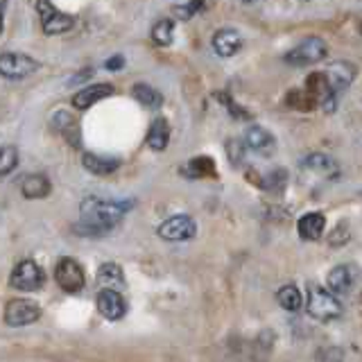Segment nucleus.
Listing matches in <instances>:
<instances>
[{"mask_svg": "<svg viewBox=\"0 0 362 362\" xmlns=\"http://www.w3.org/2000/svg\"><path fill=\"white\" fill-rule=\"evenodd\" d=\"M134 209L132 199H100V197H86L82 204H79V215H82V224L93 226V229L107 233L113 224H118L124 213Z\"/></svg>", "mask_w": 362, "mask_h": 362, "instance_id": "f257e3e1", "label": "nucleus"}, {"mask_svg": "<svg viewBox=\"0 0 362 362\" xmlns=\"http://www.w3.org/2000/svg\"><path fill=\"white\" fill-rule=\"evenodd\" d=\"M305 310L310 317H315L317 322H333L342 315V303L337 301V297L322 286H310L308 288V303Z\"/></svg>", "mask_w": 362, "mask_h": 362, "instance_id": "f03ea898", "label": "nucleus"}, {"mask_svg": "<svg viewBox=\"0 0 362 362\" xmlns=\"http://www.w3.org/2000/svg\"><path fill=\"white\" fill-rule=\"evenodd\" d=\"M328 52V45L324 39L320 37H308L303 39L297 48H292L288 54H286V62L290 66H313L317 62H322Z\"/></svg>", "mask_w": 362, "mask_h": 362, "instance_id": "7ed1b4c3", "label": "nucleus"}, {"mask_svg": "<svg viewBox=\"0 0 362 362\" xmlns=\"http://www.w3.org/2000/svg\"><path fill=\"white\" fill-rule=\"evenodd\" d=\"M9 283H11V288H16V290L37 292L45 286V274L34 260H23V263H18L14 272H11Z\"/></svg>", "mask_w": 362, "mask_h": 362, "instance_id": "20e7f679", "label": "nucleus"}, {"mask_svg": "<svg viewBox=\"0 0 362 362\" xmlns=\"http://www.w3.org/2000/svg\"><path fill=\"white\" fill-rule=\"evenodd\" d=\"M158 238H163L168 243H186L190 238H195L197 224L190 215H173L156 229Z\"/></svg>", "mask_w": 362, "mask_h": 362, "instance_id": "39448f33", "label": "nucleus"}, {"mask_svg": "<svg viewBox=\"0 0 362 362\" xmlns=\"http://www.w3.org/2000/svg\"><path fill=\"white\" fill-rule=\"evenodd\" d=\"M39 62L21 52H3L0 54V75L5 79H23L39 71Z\"/></svg>", "mask_w": 362, "mask_h": 362, "instance_id": "423d86ee", "label": "nucleus"}, {"mask_svg": "<svg viewBox=\"0 0 362 362\" xmlns=\"http://www.w3.org/2000/svg\"><path fill=\"white\" fill-rule=\"evenodd\" d=\"M39 317H41V305L32 299H14L5 308V324L14 328L34 324Z\"/></svg>", "mask_w": 362, "mask_h": 362, "instance_id": "0eeeda50", "label": "nucleus"}, {"mask_svg": "<svg viewBox=\"0 0 362 362\" xmlns=\"http://www.w3.org/2000/svg\"><path fill=\"white\" fill-rule=\"evenodd\" d=\"M54 279L59 283V288L66 292H79L84 288V272L79 267L77 260L73 258H62L54 267Z\"/></svg>", "mask_w": 362, "mask_h": 362, "instance_id": "6e6552de", "label": "nucleus"}, {"mask_svg": "<svg viewBox=\"0 0 362 362\" xmlns=\"http://www.w3.org/2000/svg\"><path fill=\"white\" fill-rule=\"evenodd\" d=\"M37 11L41 14V25L45 34H62L73 28L75 18L71 14H64L50 3H37Z\"/></svg>", "mask_w": 362, "mask_h": 362, "instance_id": "1a4fd4ad", "label": "nucleus"}, {"mask_svg": "<svg viewBox=\"0 0 362 362\" xmlns=\"http://www.w3.org/2000/svg\"><path fill=\"white\" fill-rule=\"evenodd\" d=\"M305 90L320 102V105L328 111H333L335 107V90L331 86V79L324 71H317V73H310L305 77Z\"/></svg>", "mask_w": 362, "mask_h": 362, "instance_id": "9d476101", "label": "nucleus"}, {"mask_svg": "<svg viewBox=\"0 0 362 362\" xmlns=\"http://www.w3.org/2000/svg\"><path fill=\"white\" fill-rule=\"evenodd\" d=\"M95 305H98L100 315L111 322L122 320L124 313H127V301H124L120 292H113V290H100Z\"/></svg>", "mask_w": 362, "mask_h": 362, "instance_id": "9b49d317", "label": "nucleus"}, {"mask_svg": "<svg viewBox=\"0 0 362 362\" xmlns=\"http://www.w3.org/2000/svg\"><path fill=\"white\" fill-rule=\"evenodd\" d=\"M245 145H247V150H252L260 156H269L276 150V139L265 127L252 124V127L245 132Z\"/></svg>", "mask_w": 362, "mask_h": 362, "instance_id": "f8f14e48", "label": "nucleus"}, {"mask_svg": "<svg viewBox=\"0 0 362 362\" xmlns=\"http://www.w3.org/2000/svg\"><path fill=\"white\" fill-rule=\"evenodd\" d=\"M113 93V86L111 84H90V86H84L79 88L77 93L73 95V107L79 109V111H86L93 105H98L100 100H105Z\"/></svg>", "mask_w": 362, "mask_h": 362, "instance_id": "ddd939ff", "label": "nucleus"}, {"mask_svg": "<svg viewBox=\"0 0 362 362\" xmlns=\"http://www.w3.org/2000/svg\"><path fill=\"white\" fill-rule=\"evenodd\" d=\"M52 127L64 136V141L73 147L82 145V132H79V122L68 111H57L52 118Z\"/></svg>", "mask_w": 362, "mask_h": 362, "instance_id": "4468645a", "label": "nucleus"}, {"mask_svg": "<svg viewBox=\"0 0 362 362\" xmlns=\"http://www.w3.org/2000/svg\"><path fill=\"white\" fill-rule=\"evenodd\" d=\"M243 48V37L231 28H222L213 34V50L220 57H233Z\"/></svg>", "mask_w": 362, "mask_h": 362, "instance_id": "2eb2a0df", "label": "nucleus"}, {"mask_svg": "<svg viewBox=\"0 0 362 362\" xmlns=\"http://www.w3.org/2000/svg\"><path fill=\"white\" fill-rule=\"evenodd\" d=\"M356 283V267L354 265H337L331 269V274L326 279V286L335 294H344L354 288Z\"/></svg>", "mask_w": 362, "mask_h": 362, "instance_id": "dca6fc26", "label": "nucleus"}, {"mask_svg": "<svg viewBox=\"0 0 362 362\" xmlns=\"http://www.w3.org/2000/svg\"><path fill=\"white\" fill-rule=\"evenodd\" d=\"M98 286L102 290H113V292L122 294V290L127 288V281H124V274H122L120 265H116V263L100 265V269H98Z\"/></svg>", "mask_w": 362, "mask_h": 362, "instance_id": "f3484780", "label": "nucleus"}, {"mask_svg": "<svg viewBox=\"0 0 362 362\" xmlns=\"http://www.w3.org/2000/svg\"><path fill=\"white\" fill-rule=\"evenodd\" d=\"M324 229H326V218H324V213H320V211L305 213L297 222V231H299V235L303 238V240H320Z\"/></svg>", "mask_w": 362, "mask_h": 362, "instance_id": "a211bd4d", "label": "nucleus"}, {"mask_svg": "<svg viewBox=\"0 0 362 362\" xmlns=\"http://www.w3.org/2000/svg\"><path fill=\"white\" fill-rule=\"evenodd\" d=\"M324 73L331 79V86L337 93V90H344L351 86V82H354V77H356V66L349 62H333Z\"/></svg>", "mask_w": 362, "mask_h": 362, "instance_id": "6ab92c4d", "label": "nucleus"}, {"mask_svg": "<svg viewBox=\"0 0 362 362\" xmlns=\"http://www.w3.org/2000/svg\"><path fill=\"white\" fill-rule=\"evenodd\" d=\"M82 163L88 170L90 175H98V177H107L111 173H116L120 168V158H113V156H102V154H90L86 152L82 156Z\"/></svg>", "mask_w": 362, "mask_h": 362, "instance_id": "aec40b11", "label": "nucleus"}, {"mask_svg": "<svg viewBox=\"0 0 362 362\" xmlns=\"http://www.w3.org/2000/svg\"><path fill=\"white\" fill-rule=\"evenodd\" d=\"M21 192L28 199H43L50 195V181L43 175H25L21 181Z\"/></svg>", "mask_w": 362, "mask_h": 362, "instance_id": "412c9836", "label": "nucleus"}, {"mask_svg": "<svg viewBox=\"0 0 362 362\" xmlns=\"http://www.w3.org/2000/svg\"><path fill=\"white\" fill-rule=\"evenodd\" d=\"M181 175L188 179H204V177H218V168L211 156H195L181 168Z\"/></svg>", "mask_w": 362, "mask_h": 362, "instance_id": "4be33fe9", "label": "nucleus"}, {"mask_svg": "<svg viewBox=\"0 0 362 362\" xmlns=\"http://www.w3.org/2000/svg\"><path fill=\"white\" fill-rule=\"evenodd\" d=\"M170 143V124L165 118H154L150 124V132H147V145L152 147L154 152H163Z\"/></svg>", "mask_w": 362, "mask_h": 362, "instance_id": "5701e85b", "label": "nucleus"}, {"mask_svg": "<svg viewBox=\"0 0 362 362\" xmlns=\"http://www.w3.org/2000/svg\"><path fill=\"white\" fill-rule=\"evenodd\" d=\"M303 168H308V170H313V173L322 175L326 179H335L339 175L337 163L333 161L331 156H326V154H310L303 161Z\"/></svg>", "mask_w": 362, "mask_h": 362, "instance_id": "b1692460", "label": "nucleus"}, {"mask_svg": "<svg viewBox=\"0 0 362 362\" xmlns=\"http://www.w3.org/2000/svg\"><path fill=\"white\" fill-rule=\"evenodd\" d=\"M132 93H134V98L139 100L145 109H158V107L163 105L161 90H156V88L150 86V84H134Z\"/></svg>", "mask_w": 362, "mask_h": 362, "instance_id": "393cba45", "label": "nucleus"}, {"mask_svg": "<svg viewBox=\"0 0 362 362\" xmlns=\"http://www.w3.org/2000/svg\"><path fill=\"white\" fill-rule=\"evenodd\" d=\"M286 105L294 111H313L320 107V102H317L308 90H299V88H292L290 93L286 95Z\"/></svg>", "mask_w": 362, "mask_h": 362, "instance_id": "a878e982", "label": "nucleus"}, {"mask_svg": "<svg viewBox=\"0 0 362 362\" xmlns=\"http://www.w3.org/2000/svg\"><path fill=\"white\" fill-rule=\"evenodd\" d=\"M276 299L281 303V308H286L288 313H297L301 308V303H303V297H301V292L297 286H283L279 292H276Z\"/></svg>", "mask_w": 362, "mask_h": 362, "instance_id": "bb28decb", "label": "nucleus"}, {"mask_svg": "<svg viewBox=\"0 0 362 362\" xmlns=\"http://www.w3.org/2000/svg\"><path fill=\"white\" fill-rule=\"evenodd\" d=\"M175 39V25H173V21H158L156 25L152 28V41L156 45H170Z\"/></svg>", "mask_w": 362, "mask_h": 362, "instance_id": "cd10ccee", "label": "nucleus"}, {"mask_svg": "<svg viewBox=\"0 0 362 362\" xmlns=\"http://www.w3.org/2000/svg\"><path fill=\"white\" fill-rule=\"evenodd\" d=\"M16 165H18V150L11 145H5L3 154H0V175L7 177Z\"/></svg>", "mask_w": 362, "mask_h": 362, "instance_id": "c85d7f7f", "label": "nucleus"}, {"mask_svg": "<svg viewBox=\"0 0 362 362\" xmlns=\"http://www.w3.org/2000/svg\"><path fill=\"white\" fill-rule=\"evenodd\" d=\"M202 7H204L202 3H190V5H177L173 11H175L177 16L184 18V21H188V18H190L192 14H195V11H199Z\"/></svg>", "mask_w": 362, "mask_h": 362, "instance_id": "c756f323", "label": "nucleus"}, {"mask_svg": "<svg viewBox=\"0 0 362 362\" xmlns=\"http://www.w3.org/2000/svg\"><path fill=\"white\" fill-rule=\"evenodd\" d=\"M222 102H224V105L226 107H229V113H231V116H235V118H240V120H245V118H249V113L247 111H243L240 107H238V105H233V102L229 100V95H224V93H220L218 95Z\"/></svg>", "mask_w": 362, "mask_h": 362, "instance_id": "7c9ffc66", "label": "nucleus"}, {"mask_svg": "<svg viewBox=\"0 0 362 362\" xmlns=\"http://www.w3.org/2000/svg\"><path fill=\"white\" fill-rule=\"evenodd\" d=\"M245 147L247 145H240V143H229V156H231V161H243V152H245Z\"/></svg>", "mask_w": 362, "mask_h": 362, "instance_id": "2f4dec72", "label": "nucleus"}, {"mask_svg": "<svg viewBox=\"0 0 362 362\" xmlns=\"http://www.w3.org/2000/svg\"><path fill=\"white\" fill-rule=\"evenodd\" d=\"M122 66H124L122 54H116V57H111V59L107 62V71H120Z\"/></svg>", "mask_w": 362, "mask_h": 362, "instance_id": "473e14b6", "label": "nucleus"}]
</instances>
